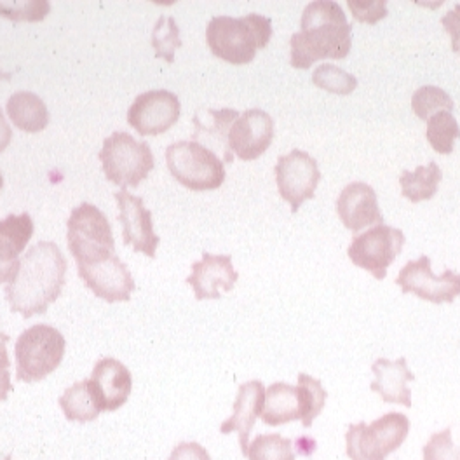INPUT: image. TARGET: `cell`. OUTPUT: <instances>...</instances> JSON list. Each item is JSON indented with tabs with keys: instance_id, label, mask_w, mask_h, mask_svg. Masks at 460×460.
I'll list each match as a JSON object with an SVG mask.
<instances>
[{
	"instance_id": "3957f363",
	"label": "cell",
	"mask_w": 460,
	"mask_h": 460,
	"mask_svg": "<svg viewBox=\"0 0 460 460\" xmlns=\"http://www.w3.org/2000/svg\"><path fill=\"white\" fill-rule=\"evenodd\" d=\"M270 37V20L255 13L243 18L215 16L206 29V42L211 53L232 65L252 63L257 51L267 48Z\"/></svg>"
},
{
	"instance_id": "52a82bcc",
	"label": "cell",
	"mask_w": 460,
	"mask_h": 460,
	"mask_svg": "<svg viewBox=\"0 0 460 460\" xmlns=\"http://www.w3.org/2000/svg\"><path fill=\"white\" fill-rule=\"evenodd\" d=\"M166 164L172 176L190 190H215L226 181L224 161L194 140L170 145L166 148Z\"/></svg>"
},
{
	"instance_id": "603a6c76",
	"label": "cell",
	"mask_w": 460,
	"mask_h": 460,
	"mask_svg": "<svg viewBox=\"0 0 460 460\" xmlns=\"http://www.w3.org/2000/svg\"><path fill=\"white\" fill-rule=\"evenodd\" d=\"M7 115L11 122L27 133L44 131L49 124V111L42 98L30 91H18L7 100Z\"/></svg>"
},
{
	"instance_id": "9a60e30c",
	"label": "cell",
	"mask_w": 460,
	"mask_h": 460,
	"mask_svg": "<svg viewBox=\"0 0 460 460\" xmlns=\"http://www.w3.org/2000/svg\"><path fill=\"white\" fill-rule=\"evenodd\" d=\"M77 272L96 296L111 304L128 302L137 288L129 269L117 255L100 263L77 265Z\"/></svg>"
},
{
	"instance_id": "ffe728a7",
	"label": "cell",
	"mask_w": 460,
	"mask_h": 460,
	"mask_svg": "<svg viewBox=\"0 0 460 460\" xmlns=\"http://www.w3.org/2000/svg\"><path fill=\"white\" fill-rule=\"evenodd\" d=\"M265 402V387L260 380H250L243 385H239L235 402H234V413L222 426V434L237 432L239 434V445L243 454H248L250 447V434L257 422Z\"/></svg>"
},
{
	"instance_id": "60d3db41",
	"label": "cell",
	"mask_w": 460,
	"mask_h": 460,
	"mask_svg": "<svg viewBox=\"0 0 460 460\" xmlns=\"http://www.w3.org/2000/svg\"><path fill=\"white\" fill-rule=\"evenodd\" d=\"M11 77H13V74H7V72L0 70V81H2V79H11Z\"/></svg>"
},
{
	"instance_id": "7bdbcfd3",
	"label": "cell",
	"mask_w": 460,
	"mask_h": 460,
	"mask_svg": "<svg viewBox=\"0 0 460 460\" xmlns=\"http://www.w3.org/2000/svg\"><path fill=\"white\" fill-rule=\"evenodd\" d=\"M4 460H13V457H11V456H7V457H5Z\"/></svg>"
},
{
	"instance_id": "cb8c5ba5",
	"label": "cell",
	"mask_w": 460,
	"mask_h": 460,
	"mask_svg": "<svg viewBox=\"0 0 460 460\" xmlns=\"http://www.w3.org/2000/svg\"><path fill=\"white\" fill-rule=\"evenodd\" d=\"M300 419V402L295 385L276 382L265 391L261 420L267 426H283Z\"/></svg>"
},
{
	"instance_id": "6da1fadb",
	"label": "cell",
	"mask_w": 460,
	"mask_h": 460,
	"mask_svg": "<svg viewBox=\"0 0 460 460\" xmlns=\"http://www.w3.org/2000/svg\"><path fill=\"white\" fill-rule=\"evenodd\" d=\"M66 269L68 263L57 243L40 241L31 246L16 279L5 287L11 311L25 319L44 314L63 291Z\"/></svg>"
},
{
	"instance_id": "1f68e13d",
	"label": "cell",
	"mask_w": 460,
	"mask_h": 460,
	"mask_svg": "<svg viewBox=\"0 0 460 460\" xmlns=\"http://www.w3.org/2000/svg\"><path fill=\"white\" fill-rule=\"evenodd\" d=\"M313 83L328 93L342 96L350 94L358 87V79L354 75L330 63H323L321 66H317L313 74Z\"/></svg>"
},
{
	"instance_id": "30bf717a",
	"label": "cell",
	"mask_w": 460,
	"mask_h": 460,
	"mask_svg": "<svg viewBox=\"0 0 460 460\" xmlns=\"http://www.w3.org/2000/svg\"><path fill=\"white\" fill-rule=\"evenodd\" d=\"M279 196L291 204V213H296L307 199L314 198L321 181L316 159L304 150H291L278 159L274 168Z\"/></svg>"
},
{
	"instance_id": "8d00e7d4",
	"label": "cell",
	"mask_w": 460,
	"mask_h": 460,
	"mask_svg": "<svg viewBox=\"0 0 460 460\" xmlns=\"http://www.w3.org/2000/svg\"><path fill=\"white\" fill-rule=\"evenodd\" d=\"M441 25L452 39V49L460 55V4L441 18Z\"/></svg>"
},
{
	"instance_id": "484cf974",
	"label": "cell",
	"mask_w": 460,
	"mask_h": 460,
	"mask_svg": "<svg viewBox=\"0 0 460 460\" xmlns=\"http://www.w3.org/2000/svg\"><path fill=\"white\" fill-rule=\"evenodd\" d=\"M59 408L63 410L66 420L72 422H91L96 420L100 415V408L93 402L87 380H81L66 389L59 396Z\"/></svg>"
},
{
	"instance_id": "44dd1931",
	"label": "cell",
	"mask_w": 460,
	"mask_h": 460,
	"mask_svg": "<svg viewBox=\"0 0 460 460\" xmlns=\"http://www.w3.org/2000/svg\"><path fill=\"white\" fill-rule=\"evenodd\" d=\"M375 380L372 382V391L380 394L385 402H396L406 408L411 406V391L408 389V382L415 380V375L408 370V363L404 358L398 361L376 359L372 365Z\"/></svg>"
},
{
	"instance_id": "f35d334b",
	"label": "cell",
	"mask_w": 460,
	"mask_h": 460,
	"mask_svg": "<svg viewBox=\"0 0 460 460\" xmlns=\"http://www.w3.org/2000/svg\"><path fill=\"white\" fill-rule=\"evenodd\" d=\"M11 140H13V131H11V126L7 124V120H5V115L2 112V109H0V154L9 146L11 144Z\"/></svg>"
},
{
	"instance_id": "b9f144b4",
	"label": "cell",
	"mask_w": 460,
	"mask_h": 460,
	"mask_svg": "<svg viewBox=\"0 0 460 460\" xmlns=\"http://www.w3.org/2000/svg\"><path fill=\"white\" fill-rule=\"evenodd\" d=\"M2 187H4V178H2V172H0V190H2Z\"/></svg>"
},
{
	"instance_id": "d6a6232c",
	"label": "cell",
	"mask_w": 460,
	"mask_h": 460,
	"mask_svg": "<svg viewBox=\"0 0 460 460\" xmlns=\"http://www.w3.org/2000/svg\"><path fill=\"white\" fill-rule=\"evenodd\" d=\"M51 11L48 0H25V2H0V16L11 22H42Z\"/></svg>"
},
{
	"instance_id": "8992f818",
	"label": "cell",
	"mask_w": 460,
	"mask_h": 460,
	"mask_svg": "<svg viewBox=\"0 0 460 460\" xmlns=\"http://www.w3.org/2000/svg\"><path fill=\"white\" fill-rule=\"evenodd\" d=\"M98 157L107 180L122 189L138 187L154 170L150 145L135 140L126 131H115L105 138Z\"/></svg>"
},
{
	"instance_id": "e575fe53",
	"label": "cell",
	"mask_w": 460,
	"mask_h": 460,
	"mask_svg": "<svg viewBox=\"0 0 460 460\" xmlns=\"http://www.w3.org/2000/svg\"><path fill=\"white\" fill-rule=\"evenodd\" d=\"M347 5L359 23L375 25L387 16L385 0H349Z\"/></svg>"
},
{
	"instance_id": "2e32d148",
	"label": "cell",
	"mask_w": 460,
	"mask_h": 460,
	"mask_svg": "<svg viewBox=\"0 0 460 460\" xmlns=\"http://www.w3.org/2000/svg\"><path fill=\"white\" fill-rule=\"evenodd\" d=\"M274 140V120L260 111L250 109L237 117L229 131V148L243 161H253L270 146Z\"/></svg>"
},
{
	"instance_id": "4316f807",
	"label": "cell",
	"mask_w": 460,
	"mask_h": 460,
	"mask_svg": "<svg viewBox=\"0 0 460 460\" xmlns=\"http://www.w3.org/2000/svg\"><path fill=\"white\" fill-rule=\"evenodd\" d=\"M298 402H300V420L304 428H311L314 419L323 411L328 393L324 391L321 380L311 375H298Z\"/></svg>"
},
{
	"instance_id": "9c48e42d",
	"label": "cell",
	"mask_w": 460,
	"mask_h": 460,
	"mask_svg": "<svg viewBox=\"0 0 460 460\" xmlns=\"http://www.w3.org/2000/svg\"><path fill=\"white\" fill-rule=\"evenodd\" d=\"M404 244L402 230L389 227L385 224L375 226L352 239L347 255L350 261L368 270L375 279H384L387 276L389 265L398 259Z\"/></svg>"
},
{
	"instance_id": "d6986e66",
	"label": "cell",
	"mask_w": 460,
	"mask_h": 460,
	"mask_svg": "<svg viewBox=\"0 0 460 460\" xmlns=\"http://www.w3.org/2000/svg\"><path fill=\"white\" fill-rule=\"evenodd\" d=\"M33 235V220L29 213L9 215L0 220V283H13L20 272V255Z\"/></svg>"
},
{
	"instance_id": "74e56055",
	"label": "cell",
	"mask_w": 460,
	"mask_h": 460,
	"mask_svg": "<svg viewBox=\"0 0 460 460\" xmlns=\"http://www.w3.org/2000/svg\"><path fill=\"white\" fill-rule=\"evenodd\" d=\"M9 367H11L9 359H0V402H5L9 393L13 391Z\"/></svg>"
},
{
	"instance_id": "ba28073f",
	"label": "cell",
	"mask_w": 460,
	"mask_h": 460,
	"mask_svg": "<svg viewBox=\"0 0 460 460\" xmlns=\"http://www.w3.org/2000/svg\"><path fill=\"white\" fill-rule=\"evenodd\" d=\"M410 431V420L402 413H387L370 426L361 422L345 434L347 456L350 460H385L396 452Z\"/></svg>"
},
{
	"instance_id": "f1b7e54d",
	"label": "cell",
	"mask_w": 460,
	"mask_h": 460,
	"mask_svg": "<svg viewBox=\"0 0 460 460\" xmlns=\"http://www.w3.org/2000/svg\"><path fill=\"white\" fill-rule=\"evenodd\" d=\"M454 107H456L454 100L441 87H419L411 96V109L420 120H429L432 115L443 112V111L452 112Z\"/></svg>"
},
{
	"instance_id": "836d02e7",
	"label": "cell",
	"mask_w": 460,
	"mask_h": 460,
	"mask_svg": "<svg viewBox=\"0 0 460 460\" xmlns=\"http://www.w3.org/2000/svg\"><path fill=\"white\" fill-rule=\"evenodd\" d=\"M424 460H460V445L454 443L450 429L432 434L424 447Z\"/></svg>"
},
{
	"instance_id": "ab89813d",
	"label": "cell",
	"mask_w": 460,
	"mask_h": 460,
	"mask_svg": "<svg viewBox=\"0 0 460 460\" xmlns=\"http://www.w3.org/2000/svg\"><path fill=\"white\" fill-rule=\"evenodd\" d=\"M7 342H9V335H5L4 332H0V359H9Z\"/></svg>"
},
{
	"instance_id": "d590c367",
	"label": "cell",
	"mask_w": 460,
	"mask_h": 460,
	"mask_svg": "<svg viewBox=\"0 0 460 460\" xmlns=\"http://www.w3.org/2000/svg\"><path fill=\"white\" fill-rule=\"evenodd\" d=\"M170 460H211L208 450L201 447L199 443H178L172 448Z\"/></svg>"
},
{
	"instance_id": "7c38bea8",
	"label": "cell",
	"mask_w": 460,
	"mask_h": 460,
	"mask_svg": "<svg viewBox=\"0 0 460 460\" xmlns=\"http://www.w3.org/2000/svg\"><path fill=\"white\" fill-rule=\"evenodd\" d=\"M180 100L166 89H154L137 96L128 111V122L142 137L166 133L180 119Z\"/></svg>"
},
{
	"instance_id": "4fadbf2b",
	"label": "cell",
	"mask_w": 460,
	"mask_h": 460,
	"mask_svg": "<svg viewBox=\"0 0 460 460\" xmlns=\"http://www.w3.org/2000/svg\"><path fill=\"white\" fill-rule=\"evenodd\" d=\"M114 196L119 204V220L122 224L124 244L133 246L135 252L154 259L161 239L154 232L150 209L145 208L142 198L129 194L126 189L115 192Z\"/></svg>"
},
{
	"instance_id": "7a4b0ae2",
	"label": "cell",
	"mask_w": 460,
	"mask_h": 460,
	"mask_svg": "<svg viewBox=\"0 0 460 460\" xmlns=\"http://www.w3.org/2000/svg\"><path fill=\"white\" fill-rule=\"evenodd\" d=\"M352 46V29L344 9L332 0L311 2L302 14V30L289 39V63L311 68L319 59H344Z\"/></svg>"
},
{
	"instance_id": "f546056e",
	"label": "cell",
	"mask_w": 460,
	"mask_h": 460,
	"mask_svg": "<svg viewBox=\"0 0 460 460\" xmlns=\"http://www.w3.org/2000/svg\"><path fill=\"white\" fill-rule=\"evenodd\" d=\"M246 457L250 460H295L293 441L281 434H260L250 443Z\"/></svg>"
},
{
	"instance_id": "e0dca14e",
	"label": "cell",
	"mask_w": 460,
	"mask_h": 460,
	"mask_svg": "<svg viewBox=\"0 0 460 460\" xmlns=\"http://www.w3.org/2000/svg\"><path fill=\"white\" fill-rule=\"evenodd\" d=\"M239 274L232 265L230 255H213L204 252L199 261L192 263V272L187 283L192 287L198 300H215L222 296V291L235 287Z\"/></svg>"
},
{
	"instance_id": "4dcf8cb0",
	"label": "cell",
	"mask_w": 460,
	"mask_h": 460,
	"mask_svg": "<svg viewBox=\"0 0 460 460\" xmlns=\"http://www.w3.org/2000/svg\"><path fill=\"white\" fill-rule=\"evenodd\" d=\"M150 44L155 49V58H163L168 63L174 61V51L181 48V37L172 16H161L157 20L152 30Z\"/></svg>"
},
{
	"instance_id": "d4e9b609",
	"label": "cell",
	"mask_w": 460,
	"mask_h": 460,
	"mask_svg": "<svg viewBox=\"0 0 460 460\" xmlns=\"http://www.w3.org/2000/svg\"><path fill=\"white\" fill-rule=\"evenodd\" d=\"M441 178L443 172L436 163L420 166L415 172H402L400 176L402 196L411 202L429 201L438 192Z\"/></svg>"
},
{
	"instance_id": "ac0fdd59",
	"label": "cell",
	"mask_w": 460,
	"mask_h": 460,
	"mask_svg": "<svg viewBox=\"0 0 460 460\" xmlns=\"http://www.w3.org/2000/svg\"><path fill=\"white\" fill-rule=\"evenodd\" d=\"M337 213L345 229L358 230L384 224L374 187L365 181H352L337 199Z\"/></svg>"
},
{
	"instance_id": "8fae6325",
	"label": "cell",
	"mask_w": 460,
	"mask_h": 460,
	"mask_svg": "<svg viewBox=\"0 0 460 460\" xmlns=\"http://www.w3.org/2000/svg\"><path fill=\"white\" fill-rule=\"evenodd\" d=\"M396 283L402 293H413L431 304H452L460 295V274L445 270L441 276H436L431 270V259L426 255L408 261Z\"/></svg>"
},
{
	"instance_id": "7402d4cb",
	"label": "cell",
	"mask_w": 460,
	"mask_h": 460,
	"mask_svg": "<svg viewBox=\"0 0 460 460\" xmlns=\"http://www.w3.org/2000/svg\"><path fill=\"white\" fill-rule=\"evenodd\" d=\"M239 112L234 109H222V111H199L194 115V135L192 140H204L209 150H220L224 154V161L232 163L234 155L229 148V131L232 124L237 120ZM217 154V152H215Z\"/></svg>"
},
{
	"instance_id": "5bb4252c",
	"label": "cell",
	"mask_w": 460,
	"mask_h": 460,
	"mask_svg": "<svg viewBox=\"0 0 460 460\" xmlns=\"http://www.w3.org/2000/svg\"><path fill=\"white\" fill-rule=\"evenodd\" d=\"M93 402L100 411H115L128 402L133 389L131 372L114 358L100 359L87 378Z\"/></svg>"
},
{
	"instance_id": "83f0119b",
	"label": "cell",
	"mask_w": 460,
	"mask_h": 460,
	"mask_svg": "<svg viewBox=\"0 0 460 460\" xmlns=\"http://www.w3.org/2000/svg\"><path fill=\"white\" fill-rule=\"evenodd\" d=\"M459 138V122L452 112H438L428 120V142L438 154H452L456 140Z\"/></svg>"
},
{
	"instance_id": "5b68a950",
	"label": "cell",
	"mask_w": 460,
	"mask_h": 460,
	"mask_svg": "<svg viewBox=\"0 0 460 460\" xmlns=\"http://www.w3.org/2000/svg\"><path fill=\"white\" fill-rule=\"evenodd\" d=\"M66 341L49 324H35L16 342V376L22 382H39L53 374L65 358Z\"/></svg>"
},
{
	"instance_id": "277c9868",
	"label": "cell",
	"mask_w": 460,
	"mask_h": 460,
	"mask_svg": "<svg viewBox=\"0 0 460 460\" xmlns=\"http://www.w3.org/2000/svg\"><path fill=\"white\" fill-rule=\"evenodd\" d=\"M66 241L77 265H93L115 255L114 234L102 209L83 202L66 222Z\"/></svg>"
}]
</instances>
